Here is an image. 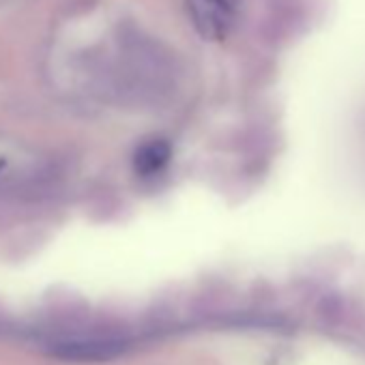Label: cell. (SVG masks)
Here are the masks:
<instances>
[{
    "label": "cell",
    "instance_id": "1",
    "mask_svg": "<svg viewBox=\"0 0 365 365\" xmlns=\"http://www.w3.org/2000/svg\"><path fill=\"white\" fill-rule=\"evenodd\" d=\"M239 0H187L190 18L205 39H224L237 18Z\"/></svg>",
    "mask_w": 365,
    "mask_h": 365
},
{
    "label": "cell",
    "instance_id": "2",
    "mask_svg": "<svg viewBox=\"0 0 365 365\" xmlns=\"http://www.w3.org/2000/svg\"><path fill=\"white\" fill-rule=\"evenodd\" d=\"M127 350L123 339H65L50 346V354L63 361H112Z\"/></svg>",
    "mask_w": 365,
    "mask_h": 365
},
{
    "label": "cell",
    "instance_id": "3",
    "mask_svg": "<svg viewBox=\"0 0 365 365\" xmlns=\"http://www.w3.org/2000/svg\"><path fill=\"white\" fill-rule=\"evenodd\" d=\"M170 157H172V146H170L168 140H161V138L148 140L135 150L133 168L142 176H153V174L161 172L168 165Z\"/></svg>",
    "mask_w": 365,
    "mask_h": 365
}]
</instances>
